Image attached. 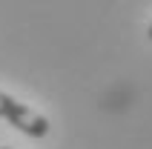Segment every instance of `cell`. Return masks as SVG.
Instances as JSON below:
<instances>
[{"label": "cell", "mask_w": 152, "mask_h": 149, "mask_svg": "<svg viewBox=\"0 0 152 149\" xmlns=\"http://www.w3.org/2000/svg\"><path fill=\"white\" fill-rule=\"evenodd\" d=\"M0 118L9 121L15 129H20V132L29 135V138H46L49 129H52L49 121H46L40 112L29 109L26 103L15 100L12 95H6V92H0Z\"/></svg>", "instance_id": "cell-1"}, {"label": "cell", "mask_w": 152, "mask_h": 149, "mask_svg": "<svg viewBox=\"0 0 152 149\" xmlns=\"http://www.w3.org/2000/svg\"><path fill=\"white\" fill-rule=\"evenodd\" d=\"M0 149H12V146H0Z\"/></svg>", "instance_id": "cell-3"}, {"label": "cell", "mask_w": 152, "mask_h": 149, "mask_svg": "<svg viewBox=\"0 0 152 149\" xmlns=\"http://www.w3.org/2000/svg\"><path fill=\"white\" fill-rule=\"evenodd\" d=\"M146 34H149V40H152V23H149V29H146Z\"/></svg>", "instance_id": "cell-2"}]
</instances>
